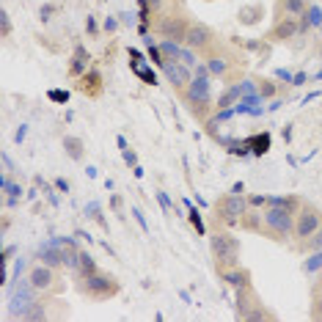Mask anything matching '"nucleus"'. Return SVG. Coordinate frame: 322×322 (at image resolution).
I'll use <instances>...</instances> for the list:
<instances>
[{
	"label": "nucleus",
	"mask_w": 322,
	"mask_h": 322,
	"mask_svg": "<svg viewBox=\"0 0 322 322\" xmlns=\"http://www.w3.org/2000/svg\"><path fill=\"white\" fill-rule=\"evenodd\" d=\"M297 248H300L303 253H314V251H322V229H317L314 234H311L308 240H303V242H300Z\"/></svg>",
	"instance_id": "18"
},
{
	"label": "nucleus",
	"mask_w": 322,
	"mask_h": 322,
	"mask_svg": "<svg viewBox=\"0 0 322 322\" xmlns=\"http://www.w3.org/2000/svg\"><path fill=\"white\" fill-rule=\"evenodd\" d=\"M25 320H44L47 317V308H44V303H33V306H28V311H25Z\"/></svg>",
	"instance_id": "21"
},
{
	"label": "nucleus",
	"mask_w": 322,
	"mask_h": 322,
	"mask_svg": "<svg viewBox=\"0 0 322 322\" xmlns=\"http://www.w3.org/2000/svg\"><path fill=\"white\" fill-rule=\"evenodd\" d=\"M245 320H248V322H256V320H275V311H273V308H267L265 303H259V306H253L251 311H248Z\"/></svg>",
	"instance_id": "19"
},
{
	"label": "nucleus",
	"mask_w": 322,
	"mask_h": 322,
	"mask_svg": "<svg viewBox=\"0 0 322 322\" xmlns=\"http://www.w3.org/2000/svg\"><path fill=\"white\" fill-rule=\"evenodd\" d=\"M77 273H80V278H83V275L97 273V265H94V259L85 251H80V256H77Z\"/></svg>",
	"instance_id": "20"
},
{
	"label": "nucleus",
	"mask_w": 322,
	"mask_h": 322,
	"mask_svg": "<svg viewBox=\"0 0 322 322\" xmlns=\"http://www.w3.org/2000/svg\"><path fill=\"white\" fill-rule=\"evenodd\" d=\"M248 212V198L240 196V193H226L215 201L212 207V215H215L217 223H234Z\"/></svg>",
	"instance_id": "6"
},
{
	"label": "nucleus",
	"mask_w": 322,
	"mask_h": 322,
	"mask_svg": "<svg viewBox=\"0 0 322 322\" xmlns=\"http://www.w3.org/2000/svg\"><path fill=\"white\" fill-rule=\"evenodd\" d=\"M314 292H322V275L317 278V289H314Z\"/></svg>",
	"instance_id": "24"
},
{
	"label": "nucleus",
	"mask_w": 322,
	"mask_h": 322,
	"mask_svg": "<svg viewBox=\"0 0 322 322\" xmlns=\"http://www.w3.org/2000/svg\"><path fill=\"white\" fill-rule=\"evenodd\" d=\"M162 75H165L168 85L179 97H182V94L188 91V85L193 83V66H188L185 61H168L162 66Z\"/></svg>",
	"instance_id": "8"
},
{
	"label": "nucleus",
	"mask_w": 322,
	"mask_h": 322,
	"mask_svg": "<svg viewBox=\"0 0 322 322\" xmlns=\"http://www.w3.org/2000/svg\"><path fill=\"white\" fill-rule=\"evenodd\" d=\"M240 223H242V229H248V231H259V234H262V212L248 210L245 215L240 217Z\"/></svg>",
	"instance_id": "17"
},
{
	"label": "nucleus",
	"mask_w": 322,
	"mask_h": 322,
	"mask_svg": "<svg viewBox=\"0 0 322 322\" xmlns=\"http://www.w3.org/2000/svg\"><path fill=\"white\" fill-rule=\"evenodd\" d=\"M63 149H66V154L75 162H80L85 157V149H83V140L80 138H63Z\"/></svg>",
	"instance_id": "16"
},
{
	"label": "nucleus",
	"mask_w": 322,
	"mask_h": 322,
	"mask_svg": "<svg viewBox=\"0 0 322 322\" xmlns=\"http://www.w3.org/2000/svg\"><path fill=\"white\" fill-rule=\"evenodd\" d=\"M212 44H215V30L204 22H193L188 30V39H185V47L188 50H198V53H210Z\"/></svg>",
	"instance_id": "9"
},
{
	"label": "nucleus",
	"mask_w": 322,
	"mask_h": 322,
	"mask_svg": "<svg viewBox=\"0 0 322 322\" xmlns=\"http://www.w3.org/2000/svg\"><path fill=\"white\" fill-rule=\"evenodd\" d=\"M220 278H223L231 289H240V287H248V284H251V273H248L245 267H240V265L223 270V273H220Z\"/></svg>",
	"instance_id": "13"
},
{
	"label": "nucleus",
	"mask_w": 322,
	"mask_h": 322,
	"mask_svg": "<svg viewBox=\"0 0 322 322\" xmlns=\"http://www.w3.org/2000/svg\"><path fill=\"white\" fill-rule=\"evenodd\" d=\"M308 11V0H278V14L303 17Z\"/></svg>",
	"instance_id": "15"
},
{
	"label": "nucleus",
	"mask_w": 322,
	"mask_h": 322,
	"mask_svg": "<svg viewBox=\"0 0 322 322\" xmlns=\"http://www.w3.org/2000/svg\"><path fill=\"white\" fill-rule=\"evenodd\" d=\"M308 314L314 317V320H322V292H314V297H311V311Z\"/></svg>",
	"instance_id": "22"
},
{
	"label": "nucleus",
	"mask_w": 322,
	"mask_h": 322,
	"mask_svg": "<svg viewBox=\"0 0 322 322\" xmlns=\"http://www.w3.org/2000/svg\"><path fill=\"white\" fill-rule=\"evenodd\" d=\"M295 217H297L295 210L267 201V210L262 212V234H267L275 242H287L289 237H295Z\"/></svg>",
	"instance_id": "1"
},
{
	"label": "nucleus",
	"mask_w": 322,
	"mask_h": 322,
	"mask_svg": "<svg viewBox=\"0 0 322 322\" xmlns=\"http://www.w3.org/2000/svg\"><path fill=\"white\" fill-rule=\"evenodd\" d=\"M39 259L44 262V265H50V267H61V265H66V248H55V245H50V248H44L42 253H39Z\"/></svg>",
	"instance_id": "14"
},
{
	"label": "nucleus",
	"mask_w": 322,
	"mask_h": 322,
	"mask_svg": "<svg viewBox=\"0 0 322 322\" xmlns=\"http://www.w3.org/2000/svg\"><path fill=\"white\" fill-rule=\"evenodd\" d=\"M77 289H80L85 297H91V300H107V297H113V295L121 289V284H119L116 275L97 270V273L83 275V278L77 281Z\"/></svg>",
	"instance_id": "3"
},
{
	"label": "nucleus",
	"mask_w": 322,
	"mask_h": 322,
	"mask_svg": "<svg viewBox=\"0 0 322 322\" xmlns=\"http://www.w3.org/2000/svg\"><path fill=\"white\" fill-rule=\"evenodd\" d=\"M210 253L215 259V267L217 273H223L229 267H237L240 265V240L229 231H215L210 234Z\"/></svg>",
	"instance_id": "2"
},
{
	"label": "nucleus",
	"mask_w": 322,
	"mask_h": 322,
	"mask_svg": "<svg viewBox=\"0 0 322 322\" xmlns=\"http://www.w3.org/2000/svg\"><path fill=\"white\" fill-rule=\"evenodd\" d=\"M182 97H185V102H188V110L201 121L204 116H207V110H201V105L210 107V75H207L204 66H198V75L193 77V83L188 85V91H185Z\"/></svg>",
	"instance_id": "4"
},
{
	"label": "nucleus",
	"mask_w": 322,
	"mask_h": 322,
	"mask_svg": "<svg viewBox=\"0 0 322 322\" xmlns=\"http://www.w3.org/2000/svg\"><path fill=\"white\" fill-rule=\"evenodd\" d=\"M0 17H3V20H0V30H3V39H6V36L11 33V22H8V14H6V11H3Z\"/></svg>",
	"instance_id": "23"
},
{
	"label": "nucleus",
	"mask_w": 322,
	"mask_h": 322,
	"mask_svg": "<svg viewBox=\"0 0 322 322\" xmlns=\"http://www.w3.org/2000/svg\"><path fill=\"white\" fill-rule=\"evenodd\" d=\"M28 284L36 289V292H47V289H53L58 284V273L55 267L44 265V262H39V265H33L28 270Z\"/></svg>",
	"instance_id": "10"
},
{
	"label": "nucleus",
	"mask_w": 322,
	"mask_h": 322,
	"mask_svg": "<svg viewBox=\"0 0 322 322\" xmlns=\"http://www.w3.org/2000/svg\"><path fill=\"white\" fill-rule=\"evenodd\" d=\"M234 292H237V317H240V320H245L248 311H251L253 306H259V303H262V297H259L256 292H253L251 284H248V287L234 289Z\"/></svg>",
	"instance_id": "11"
},
{
	"label": "nucleus",
	"mask_w": 322,
	"mask_h": 322,
	"mask_svg": "<svg viewBox=\"0 0 322 322\" xmlns=\"http://www.w3.org/2000/svg\"><path fill=\"white\" fill-rule=\"evenodd\" d=\"M190 25H193V22H190L185 14H179V11H171V14H160V17H157V22H154V30L160 33V39H168V42H176V44H185Z\"/></svg>",
	"instance_id": "5"
},
{
	"label": "nucleus",
	"mask_w": 322,
	"mask_h": 322,
	"mask_svg": "<svg viewBox=\"0 0 322 322\" xmlns=\"http://www.w3.org/2000/svg\"><path fill=\"white\" fill-rule=\"evenodd\" d=\"M317 229H322V210L314 207V204H300V210H297V217H295V242L300 245L303 240H308L314 234Z\"/></svg>",
	"instance_id": "7"
},
{
	"label": "nucleus",
	"mask_w": 322,
	"mask_h": 322,
	"mask_svg": "<svg viewBox=\"0 0 322 322\" xmlns=\"http://www.w3.org/2000/svg\"><path fill=\"white\" fill-rule=\"evenodd\" d=\"M295 33H297V17H281L267 39H270V42H289Z\"/></svg>",
	"instance_id": "12"
}]
</instances>
